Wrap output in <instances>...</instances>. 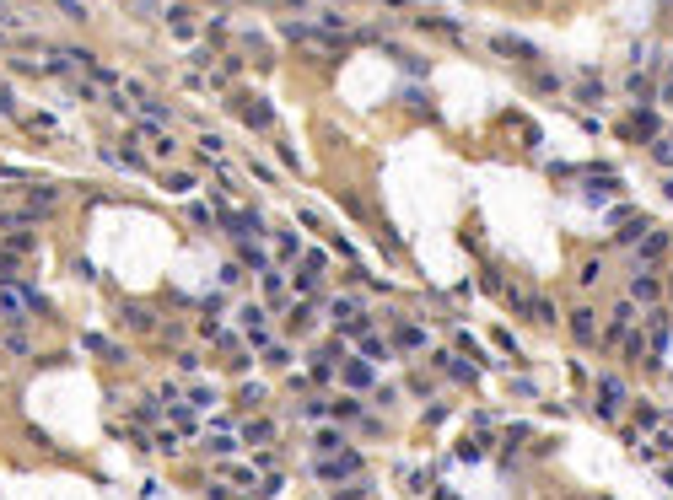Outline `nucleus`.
<instances>
[{
    "label": "nucleus",
    "mask_w": 673,
    "mask_h": 500,
    "mask_svg": "<svg viewBox=\"0 0 673 500\" xmlns=\"http://www.w3.org/2000/svg\"><path fill=\"white\" fill-rule=\"evenodd\" d=\"M0 183H27V188H33V172H17V167H0Z\"/></svg>",
    "instance_id": "bb28decb"
},
{
    "label": "nucleus",
    "mask_w": 673,
    "mask_h": 500,
    "mask_svg": "<svg viewBox=\"0 0 673 500\" xmlns=\"http://www.w3.org/2000/svg\"><path fill=\"white\" fill-rule=\"evenodd\" d=\"M436 366H442L448 377H458L464 387H474V377H480V366H474V360H458V350H448V355H436Z\"/></svg>",
    "instance_id": "20e7f679"
},
{
    "label": "nucleus",
    "mask_w": 673,
    "mask_h": 500,
    "mask_svg": "<svg viewBox=\"0 0 673 500\" xmlns=\"http://www.w3.org/2000/svg\"><path fill=\"white\" fill-rule=\"evenodd\" d=\"M0 113H17V97H11V86H0Z\"/></svg>",
    "instance_id": "473e14b6"
},
{
    "label": "nucleus",
    "mask_w": 673,
    "mask_h": 500,
    "mask_svg": "<svg viewBox=\"0 0 673 500\" xmlns=\"http://www.w3.org/2000/svg\"><path fill=\"white\" fill-rule=\"evenodd\" d=\"M312 474H318L324 484H345V479H356V474H361V458H356V452H328V458L318 462Z\"/></svg>",
    "instance_id": "f257e3e1"
},
{
    "label": "nucleus",
    "mask_w": 673,
    "mask_h": 500,
    "mask_svg": "<svg viewBox=\"0 0 673 500\" xmlns=\"http://www.w3.org/2000/svg\"><path fill=\"white\" fill-rule=\"evenodd\" d=\"M280 291H286V280H280V275H275V269H264V296H269V307H280Z\"/></svg>",
    "instance_id": "dca6fc26"
},
{
    "label": "nucleus",
    "mask_w": 673,
    "mask_h": 500,
    "mask_svg": "<svg viewBox=\"0 0 673 500\" xmlns=\"http://www.w3.org/2000/svg\"><path fill=\"white\" fill-rule=\"evenodd\" d=\"M22 129H33V135H43V140H49V135H54V119H49V113H27V119H22Z\"/></svg>",
    "instance_id": "4468645a"
},
{
    "label": "nucleus",
    "mask_w": 673,
    "mask_h": 500,
    "mask_svg": "<svg viewBox=\"0 0 673 500\" xmlns=\"http://www.w3.org/2000/svg\"><path fill=\"white\" fill-rule=\"evenodd\" d=\"M221 474H226L232 484H253V468H248V462H226Z\"/></svg>",
    "instance_id": "aec40b11"
},
{
    "label": "nucleus",
    "mask_w": 673,
    "mask_h": 500,
    "mask_svg": "<svg viewBox=\"0 0 673 500\" xmlns=\"http://www.w3.org/2000/svg\"><path fill=\"white\" fill-rule=\"evenodd\" d=\"M420 27H426V33H448V38H464V27L448 22V17H420Z\"/></svg>",
    "instance_id": "f8f14e48"
},
{
    "label": "nucleus",
    "mask_w": 673,
    "mask_h": 500,
    "mask_svg": "<svg viewBox=\"0 0 673 500\" xmlns=\"http://www.w3.org/2000/svg\"><path fill=\"white\" fill-rule=\"evenodd\" d=\"M490 49H496L501 60H539V49H533L528 38H517V33H496V38H490Z\"/></svg>",
    "instance_id": "7ed1b4c3"
},
{
    "label": "nucleus",
    "mask_w": 673,
    "mask_h": 500,
    "mask_svg": "<svg viewBox=\"0 0 673 500\" xmlns=\"http://www.w3.org/2000/svg\"><path fill=\"white\" fill-rule=\"evenodd\" d=\"M275 253H280V259H296V253H302V242H296V232H291V226H280V237H275Z\"/></svg>",
    "instance_id": "9d476101"
},
{
    "label": "nucleus",
    "mask_w": 673,
    "mask_h": 500,
    "mask_svg": "<svg viewBox=\"0 0 673 500\" xmlns=\"http://www.w3.org/2000/svg\"><path fill=\"white\" fill-rule=\"evenodd\" d=\"M345 382H350V387H372V371L361 366V360H350V366H345Z\"/></svg>",
    "instance_id": "a211bd4d"
},
{
    "label": "nucleus",
    "mask_w": 673,
    "mask_h": 500,
    "mask_svg": "<svg viewBox=\"0 0 673 500\" xmlns=\"http://www.w3.org/2000/svg\"><path fill=\"white\" fill-rule=\"evenodd\" d=\"M631 296L635 301H657V280H652V275H635V280H631Z\"/></svg>",
    "instance_id": "ddd939ff"
},
{
    "label": "nucleus",
    "mask_w": 673,
    "mask_h": 500,
    "mask_svg": "<svg viewBox=\"0 0 673 500\" xmlns=\"http://www.w3.org/2000/svg\"><path fill=\"white\" fill-rule=\"evenodd\" d=\"M528 312H533V318H539V323H555V307H550V301H533Z\"/></svg>",
    "instance_id": "c85d7f7f"
},
{
    "label": "nucleus",
    "mask_w": 673,
    "mask_h": 500,
    "mask_svg": "<svg viewBox=\"0 0 673 500\" xmlns=\"http://www.w3.org/2000/svg\"><path fill=\"white\" fill-rule=\"evenodd\" d=\"M647 237V216H631V226H625V232H619V242H625V248H631V242H641Z\"/></svg>",
    "instance_id": "6ab92c4d"
},
{
    "label": "nucleus",
    "mask_w": 673,
    "mask_h": 500,
    "mask_svg": "<svg viewBox=\"0 0 673 500\" xmlns=\"http://www.w3.org/2000/svg\"><path fill=\"white\" fill-rule=\"evenodd\" d=\"M356 339H361V355H367V360H388V344L377 339V334H372V328H361V334H356Z\"/></svg>",
    "instance_id": "6e6552de"
},
{
    "label": "nucleus",
    "mask_w": 673,
    "mask_h": 500,
    "mask_svg": "<svg viewBox=\"0 0 673 500\" xmlns=\"http://www.w3.org/2000/svg\"><path fill=\"white\" fill-rule=\"evenodd\" d=\"M533 92H560V81H555L550 70H539V76H533Z\"/></svg>",
    "instance_id": "a878e982"
},
{
    "label": "nucleus",
    "mask_w": 673,
    "mask_h": 500,
    "mask_svg": "<svg viewBox=\"0 0 673 500\" xmlns=\"http://www.w3.org/2000/svg\"><path fill=\"white\" fill-rule=\"evenodd\" d=\"M248 172H253L259 183H275V167H264V161H248Z\"/></svg>",
    "instance_id": "cd10ccee"
},
{
    "label": "nucleus",
    "mask_w": 673,
    "mask_h": 500,
    "mask_svg": "<svg viewBox=\"0 0 673 500\" xmlns=\"http://www.w3.org/2000/svg\"><path fill=\"white\" fill-rule=\"evenodd\" d=\"M399 350H426V328L420 323H404L399 328Z\"/></svg>",
    "instance_id": "1a4fd4ad"
},
{
    "label": "nucleus",
    "mask_w": 673,
    "mask_h": 500,
    "mask_svg": "<svg viewBox=\"0 0 673 500\" xmlns=\"http://www.w3.org/2000/svg\"><path fill=\"white\" fill-rule=\"evenodd\" d=\"M237 430H243V441H259V446L275 436V425H269V420H248V425H237Z\"/></svg>",
    "instance_id": "9b49d317"
},
{
    "label": "nucleus",
    "mask_w": 673,
    "mask_h": 500,
    "mask_svg": "<svg viewBox=\"0 0 673 500\" xmlns=\"http://www.w3.org/2000/svg\"><path fill=\"white\" fill-rule=\"evenodd\" d=\"M426 468H404V490H426Z\"/></svg>",
    "instance_id": "393cba45"
},
{
    "label": "nucleus",
    "mask_w": 673,
    "mask_h": 500,
    "mask_svg": "<svg viewBox=\"0 0 673 500\" xmlns=\"http://www.w3.org/2000/svg\"><path fill=\"white\" fill-rule=\"evenodd\" d=\"M652 151H657V161H663V167H673V140H657Z\"/></svg>",
    "instance_id": "2f4dec72"
},
{
    "label": "nucleus",
    "mask_w": 673,
    "mask_h": 500,
    "mask_svg": "<svg viewBox=\"0 0 673 500\" xmlns=\"http://www.w3.org/2000/svg\"><path fill=\"white\" fill-rule=\"evenodd\" d=\"M189 403H194V409H216V393H210V387H189Z\"/></svg>",
    "instance_id": "412c9836"
},
{
    "label": "nucleus",
    "mask_w": 673,
    "mask_h": 500,
    "mask_svg": "<svg viewBox=\"0 0 673 500\" xmlns=\"http://www.w3.org/2000/svg\"><path fill=\"white\" fill-rule=\"evenodd\" d=\"M619 140H657V113L652 108H635L631 119L619 124Z\"/></svg>",
    "instance_id": "f03ea898"
},
{
    "label": "nucleus",
    "mask_w": 673,
    "mask_h": 500,
    "mask_svg": "<svg viewBox=\"0 0 673 500\" xmlns=\"http://www.w3.org/2000/svg\"><path fill=\"white\" fill-rule=\"evenodd\" d=\"M318 446H324V452H345V436H340V430H318Z\"/></svg>",
    "instance_id": "4be33fe9"
},
{
    "label": "nucleus",
    "mask_w": 673,
    "mask_h": 500,
    "mask_svg": "<svg viewBox=\"0 0 673 500\" xmlns=\"http://www.w3.org/2000/svg\"><path fill=\"white\" fill-rule=\"evenodd\" d=\"M259 355H264L269 366H286V360H291V350H286V344H264V350H259Z\"/></svg>",
    "instance_id": "5701e85b"
},
{
    "label": "nucleus",
    "mask_w": 673,
    "mask_h": 500,
    "mask_svg": "<svg viewBox=\"0 0 673 500\" xmlns=\"http://www.w3.org/2000/svg\"><path fill=\"white\" fill-rule=\"evenodd\" d=\"M663 253H668V237L663 232H647V237L635 242V264H663Z\"/></svg>",
    "instance_id": "39448f33"
},
{
    "label": "nucleus",
    "mask_w": 673,
    "mask_h": 500,
    "mask_svg": "<svg viewBox=\"0 0 673 500\" xmlns=\"http://www.w3.org/2000/svg\"><path fill=\"white\" fill-rule=\"evenodd\" d=\"M576 102H587V108H592V102H603V81H582V86H576Z\"/></svg>",
    "instance_id": "2eb2a0df"
},
{
    "label": "nucleus",
    "mask_w": 673,
    "mask_h": 500,
    "mask_svg": "<svg viewBox=\"0 0 673 500\" xmlns=\"http://www.w3.org/2000/svg\"><path fill=\"white\" fill-rule=\"evenodd\" d=\"M6 269H11V264H0V280H6Z\"/></svg>",
    "instance_id": "72a5a7b5"
},
{
    "label": "nucleus",
    "mask_w": 673,
    "mask_h": 500,
    "mask_svg": "<svg viewBox=\"0 0 673 500\" xmlns=\"http://www.w3.org/2000/svg\"><path fill=\"white\" fill-rule=\"evenodd\" d=\"M243 323H248V334H259V323H264V312H259V307H243Z\"/></svg>",
    "instance_id": "c756f323"
},
{
    "label": "nucleus",
    "mask_w": 673,
    "mask_h": 500,
    "mask_svg": "<svg viewBox=\"0 0 673 500\" xmlns=\"http://www.w3.org/2000/svg\"><path fill=\"white\" fill-rule=\"evenodd\" d=\"M571 334H576V344H598V323H592L587 307H576V312H571Z\"/></svg>",
    "instance_id": "423d86ee"
},
{
    "label": "nucleus",
    "mask_w": 673,
    "mask_h": 500,
    "mask_svg": "<svg viewBox=\"0 0 673 500\" xmlns=\"http://www.w3.org/2000/svg\"><path fill=\"white\" fill-rule=\"evenodd\" d=\"M237 253H243L237 264H248V269H264V248H259V242H243Z\"/></svg>",
    "instance_id": "f3484780"
},
{
    "label": "nucleus",
    "mask_w": 673,
    "mask_h": 500,
    "mask_svg": "<svg viewBox=\"0 0 673 500\" xmlns=\"http://www.w3.org/2000/svg\"><path fill=\"white\" fill-rule=\"evenodd\" d=\"M641 350H647V344H641V334H635V328H631V334H625V355L635 360V355H641Z\"/></svg>",
    "instance_id": "7c9ffc66"
},
{
    "label": "nucleus",
    "mask_w": 673,
    "mask_h": 500,
    "mask_svg": "<svg viewBox=\"0 0 673 500\" xmlns=\"http://www.w3.org/2000/svg\"><path fill=\"white\" fill-rule=\"evenodd\" d=\"M286 38H291V43H307V38H318V33H312V27H302V22H286Z\"/></svg>",
    "instance_id": "b1692460"
},
{
    "label": "nucleus",
    "mask_w": 673,
    "mask_h": 500,
    "mask_svg": "<svg viewBox=\"0 0 673 500\" xmlns=\"http://www.w3.org/2000/svg\"><path fill=\"white\" fill-rule=\"evenodd\" d=\"M356 318H361V301H356V296L328 301V323H356Z\"/></svg>",
    "instance_id": "0eeeda50"
}]
</instances>
